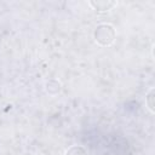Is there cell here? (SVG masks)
Listing matches in <instances>:
<instances>
[{
	"instance_id": "1",
	"label": "cell",
	"mask_w": 155,
	"mask_h": 155,
	"mask_svg": "<svg viewBox=\"0 0 155 155\" xmlns=\"http://www.w3.org/2000/svg\"><path fill=\"white\" fill-rule=\"evenodd\" d=\"M93 38L98 45L110 46L116 39V31L111 24L103 23V24L97 25V28L94 29V33H93Z\"/></svg>"
},
{
	"instance_id": "2",
	"label": "cell",
	"mask_w": 155,
	"mask_h": 155,
	"mask_svg": "<svg viewBox=\"0 0 155 155\" xmlns=\"http://www.w3.org/2000/svg\"><path fill=\"white\" fill-rule=\"evenodd\" d=\"M88 5L93 7V10L97 11H108L111 7L116 5V1H109V0H103V1H88Z\"/></svg>"
},
{
	"instance_id": "3",
	"label": "cell",
	"mask_w": 155,
	"mask_h": 155,
	"mask_svg": "<svg viewBox=\"0 0 155 155\" xmlns=\"http://www.w3.org/2000/svg\"><path fill=\"white\" fill-rule=\"evenodd\" d=\"M61 90H62V85H61V82H59L58 80H56V79H51V80L46 81V84H45V91H46L48 94H51V96L58 94V93L61 92Z\"/></svg>"
},
{
	"instance_id": "4",
	"label": "cell",
	"mask_w": 155,
	"mask_h": 155,
	"mask_svg": "<svg viewBox=\"0 0 155 155\" xmlns=\"http://www.w3.org/2000/svg\"><path fill=\"white\" fill-rule=\"evenodd\" d=\"M65 155H87V151L81 145H71L65 151Z\"/></svg>"
},
{
	"instance_id": "5",
	"label": "cell",
	"mask_w": 155,
	"mask_h": 155,
	"mask_svg": "<svg viewBox=\"0 0 155 155\" xmlns=\"http://www.w3.org/2000/svg\"><path fill=\"white\" fill-rule=\"evenodd\" d=\"M154 92H155V90L150 88L149 92L145 94V103H147V105L151 113H154V110H155L154 109Z\"/></svg>"
}]
</instances>
